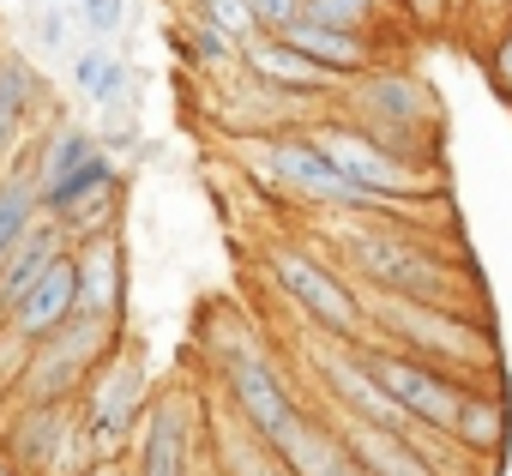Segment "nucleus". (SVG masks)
I'll use <instances>...</instances> for the list:
<instances>
[{
  "label": "nucleus",
  "mask_w": 512,
  "mask_h": 476,
  "mask_svg": "<svg viewBox=\"0 0 512 476\" xmlns=\"http://www.w3.org/2000/svg\"><path fill=\"white\" fill-rule=\"evenodd\" d=\"M332 235H338V254H344V266L356 272L362 290L470 314V296H476L470 272L458 266L452 248H434L428 235H416L410 223L380 217V211H338Z\"/></svg>",
  "instance_id": "obj_1"
},
{
  "label": "nucleus",
  "mask_w": 512,
  "mask_h": 476,
  "mask_svg": "<svg viewBox=\"0 0 512 476\" xmlns=\"http://www.w3.org/2000/svg\"><path fill=\"white\" fill-rule=\"evenodd\" d=\"M362 308H368V338H380L416 362H434L458 380H482L494 368V338H488V326H476V314L404 302V296H380V290H362Z\"/></svg>",
  "instance_id": "obj_2"
},
{
  "label": "nucleus",
  "mask_w": 512,
  "mask_h": 476,
  "mask_svg": "<svg viewBox=\"0 0 512 476\" xmlns=\"http://www.w3.org/2000/svg\"><path fill=\"white\" fill-rule=\"evenodd\" d=\"M338 115L356 121L362 133H374L386 151L398 157H416V163H434V145H440V97L410 73V67H368L344 85L338 97Z\"/></svg>",
  "instance_id": "obj_3"
},
{
  "label": "nucleus",
  "mask_w": 512,
  "mask_h": 476,
  "mask_svg": "<svg viewBox=\"0 0 512 476\" xmlns=\"http://www.w3.org/2000/svg\"><path fill=\"white\" fill-rule=\"evenodd\" d=\"M308 133H314V145L380 205V217L416 223V217H422V199H434V187H440V169H434V163H416V157L386 151L374 133H362V127L344 121L338 109H326L320 121H308Z\"/></svg>",
  "instance_id": "obj_4"
},
{
  "label": "nucleus",
  "mask_w": 512,
  "mask_h": 476,
  "mask_svg": "<svg viewBox=\"0 0 512 476\" xmlns=\"http://www.w3.org/2000/svg\"><path fill=\"white\" fill-rule=\"evenodd\" d=\"M145 404H151V362L145 350L121 332L115 350L91 368V380L79 386L73 410H79V428L85 440L97 446V458H121L145 422Z\"/></svg>",
  "instance_id": "obj_5"
},
{
  "label": "nucleus",
  "mask_w": 512,
  "mask_h": 476,
  "mask_svg": "<svg viewBox=\"0 0 512 476\" xmlns=\"http://www.w3.org/2000/svg\"><path fill=\"white\" fill-rule=\"evenodd\" d=\"M217 374H223V398H229V410H235V422L260 440L266 452H290V440L302 434V422H308V404L296 398V386L284 380V368L260 350V344H247V350H235V356H223L217 362Z\"/></svg>",
  "instance_id": "obj_6"
},
{
  "label": "nucleus",
  "mask_w": 512,
  "mask_h": 476,
  "mask_svg": "<svg viewBox=\"0 0 512 476\" xmlns=\"http://www.w3.org/2000/svg\"><path fill=\"white\" fill-rule=\"evenodd\" d=\"M121 326L97 320V314H73L61 332H49L43 344H31V362L19 374L13 404H73L79 386L91 380V368L115 350Z\"/></svg>",
  "instance_id": "obj_7"
},
{
  "label": "nucleus",
  "mask_w": 512,
  "mask_h": 476,
  "mask_svg": "<svg viewBox=\"0 0 512 476\" xmlns=\"http://www.w3.org/2000/svg\"><path fill=\"white\" fill-rule=\"evenodd\" d=\"M266 272L278 284V296H290V308H302L326 338H344V344H362L368 338V308H362V290L344 284L326 260H314L308 248H272L266 254Z\"/></svg>",
  "instance_id": "obj_8"
},
{
  "label": "nucleus",
  "mask_w": 512,
  "mask_h": 476,
  "mask_svg": "<svg viewBox=\"0 0 512 476\" xmlns=\"http://www.w3.org/2000/svg\"><path fill=\"white\" fill-rule=\"evenodd\" d=\"M253 151H260V163L272 169V181L290 193V199H302V205H314V211H380L320 145H314V133L308 127H284V133H272V139H253Z\"/></svg>",
  "instance_id": "obj_9"
},
{
  "label": "nucleus",
  "mask_w": 512,
  "mask_h": 476,
  "mask_svg": "<svg viewBox=\"0 0 512 476\" xmlns=\"http://www.w3.org/2000/svg\"><path fill=\"white\" fill-rule=\"evenodd\" d=\"M356 350H362V362L374 368V380L398 398V410H404L410 422L452 434L470 380H458V374H446V368H434V362H416V356H404V350H392V344H380V338H362Z\"/></svg>",
  "instance_id": "obj_10"
},
{
  "label": "nucleus",
  "mask_w": 512,
  "mask_h": 476,
  "mask_svg": "<svg viewBox=\"0 0 512 476\" xmlns=\"http://www.w3.org/2000/svg\"><path fill=\"white\" fill-rule=\"evenodd\" d=\"M308 362H314V374H320L332 410L362 416V422H374V428H392V434H404V440L422 428V422H410V416L398 410V398L374 380V368L362 362L356 344H344V338H320V344H308Z\"/></svg>",
  "instance_id": "obj_11"
},
{
  "label": "nucleus",
  "mask_w": 512,
  "mask_h": 476,
  "mask_svg": "<svg viewBox=\"0 0 512 476\" xmlns=\"http://www.w3.org/2000/svg\"><path fill=\"white\" fill-rule=\"evenodd\" d=\"M193 440H199V398H187V392L151 398L145 422L133 434L127 476H193Z\"/></svg>",
  "instance_id": "obj_12"
},
{
  "label": "nucleus",
  "mask_w": 512,
  "mask_h": 476,
  "mask_svg": "<svg viewBox=\"0 0 512 476\" xmlns=\"http://www.w3.org/2000/svg\"><path fill=\"white\" fill-rule=\"evenodd\" d=\"M49 103L55 97H49V79L37 73V61L25 49H0V169L55 121Z\"/></svg>",
  "instance_id": "obj_13"
},
{
  "label": "nucleus",
  "mask_w": 512,
  "mask_h": 476,
  "mask_svg": "<svg viewBox=\"0 0 512 476\" xmlns=\"http://www.w3.org/2000/svg\"><path fill=\"white\" fill-rule=\"evenodd\" d=\"M73 314H79V260H73V248H61V254L37 272V284L7 308V326H13L25 344H43V338L61 332Z\"/></svg>",
  "instance_id": "obj_14"
},
{
  "label": "nucleus",
  "mask_w": 512,
  "mask_h": 476,
  "mask_svg": "<svg viewBox=\"0 0 512 476\" xmlns=\"http://www.w3.org/2000/svg\"><path fill=\"white\" fill-rule=\"evenodd\" d=\"M73 428H79L73 404H13V422L0 434V458L13 464V476H43Z\"/></svg>",
  "instance_id": "obj_15"
},
{
  "label": "nucleus",
  "mask_w": 512,
  "mask_h": 476,
  "mask_svg": "<svg viewBox=\"0 0 512 476\" xmlns=\"http://www.w3.org/2000/svg\"><path fill=\"white\" fill-rule=\"evenodd\" d=\"M241 67L247 73H260V79H272V85H284L290 97H314V103H332L338 109V97H344V73H332V67H320L314 55H302V49H290L284 37H253L247 49H241Z\"/></svg>",
  "instance_id": "obj_16"
},
{
  "label": "nucleus",
  "mask_w": 512,
  "mask_h": 476,
  "mask_svg": "<svg viewBox=\"0 0 512 476\" xmlns=\"http://www.w3.org/2000/svg\"><path fill=\"white\" fill-rule=\"evenodd\" d=\"M79 260V314H97L109 326L127 320V242L109 235H91V242L73 248Z\"/></svg>",
  "instance_id": "obj_17"
},
{
  "label": "nucleus",
  "mask_w": 512,
  "mask_h": 476,
  "mask_svg": "<svg viewBox=\"0 0 512 476\" xmlns=\"http://www.w3.org/2000/svg\"><path fill=\"white\" fill-rule=\"evenodd\" d=\"M332 422H338V434L350 440V452H356V464H362L368 476H440V470L422 458L416 440H404V434H392V428H374V422H362V416H344V410H332Z\"/></svg>",
  "instance_id": "obj_18"
},
{
  "label": "nucleus",
  "mask_w": 512,
  "mask_h": 476,
  "mask_svg": "<svg viewBox=\"0 0 512 476\" xmlns=\"http://www.w3.org/2000/svg\"><path fill=\"white\" fill-rule=\"evenodd\" d=\"M284 470H290V476H368V470L356 464L350 440L338 434V422H332V416H314V410H308L302 434L290 440Z\"/></svg>",
  "instance_id": "obj_19"
},
{
  "label": "nucleus",
  "mask_w": 512,
  "mask_h": 476,
  "mask_svg": "<svg viewBox=\"0 0 512 476\" xmlns=\"http://www.w3.org/2000/svg\"><path fill=\"white\" fill-rule=\"evenodd\" d=\"M103 145H97V127H79V121H49L37 139H31V181H37V193L43 187H55V181H67L79 163H91Z\"/></svg>",
  "instance_id": "obj_20"
},
{
  "label": "nucleus",
  "mask_w": 512,
  "mask_h": 476,
  "mask_svg": "<svg viewBox=\"0 0 512 476\" xmlns=\"http://www.w3.org/2000/svg\"><path fill=\"white\" fill-rule=\"evenodd\" d=\"M284 43L302 49V55H314L320 67H332V73H344V79H356V73H368V67L380 61V43H374V37L332 31V25H314V19H296V25L284 31Z\"/></svg>",
  "instance_id": "obj_21"
},
{
  "label": "nucleus",
  "mask_w": 512,
  "mask_h": 476,
  "mask_svg": "<svg viewBox=\"0 0 512 476\" xmlns=\"http://www.w3.org/2000/svg\"><path fill=\"white\" fill-rule=\"evenodd\" d=\"M133 67H127V55L115 49V43H85V49H73V91L103 115V109H115V103H127L133 97Z\"/></svg>",
  "instance_id": "obj_22"
},
{
  "label": "nucleus",
  "mask_w": 512,
  "mask_h": 476,
  "mask_svg": "<svg viewBox=\"0 0 512 476\" xmlns=\"http://www.w3.org/2000/svg\"><path fill=\"white\" fill-rule=\"evenodd\" d=\"M61 248H67V235H61L49 217H37V223L19 235V248H13L7 260H0V320H7V308H13L31 284H37V272H43Z\"/></svg>",
  "instance_id": "obj_23"
},
{
  "label": "nucleus",
  "mask_w": 512,
  "mask_h": 476,
  "mask_svg": "<svg viewBox=\"0 0 512 476\" xmlns=\"http://www.w3.org/2000/svg\"><path fill=\"white\" fill-rule=\"evenodd\" d=\"M506 434H512L506 398H500V392H488L482 380H470V386H464V404H458V422H452V440H458L470 458H482V452H500V446H506Z\"/></svg>",
  "instance_id": "obj_24"
},
{
  "label": "nucleus",
  "mask_w": 512,
  "mask_h": 476,
  "mask_svg": "<svg viewBox=\"0 0 512 476\" xmlns=\"http://www.w3.org/2000/svg\"><path fill=\"white\" fill-rule=\"evenodd\" d=\"M37 217H43V205H37V181H31V145H25L7 169H0V260L19 248V235Z\"/></svg>",
  "instance_id": "obj_25"
},
{
  "label": "nucleus",
  "mask_w": 512,
  "mask_h": 476,
  "mask_svg": "<svg viewBox=\"0 0 512 476\" xmlns=\"http://www.w3.org/2000/svg\"><path fill=\"white\" fill-rule=\"evenodd\" d=\"M175 55L181 67H193L199 79H217L229 67H241V43H229L217 25H205L199 13H175Z\"/></svg>",
  "instance_id": "obj_26"
},
{
  "label": "nucleus",
  "mask_w": 512,
  "mask_h": 476,
  "mask_svg": "<svg viewBox=\"0 0 512 476\" xmlns=\"http://www.w3.org/2000/svg\"><path fill=\"white\" fill-rule=\"evenodd\" d=\"M115 181H127L121 175V163L109 157V151H97L91 163H79L67 181H55V187H43L37 193V205H43V217H67L73 205H85V199H97V193H109Z\"/></svg>",
  "instance_id": "obj_27"
},
{
  "label": "nucleus",
  "mask_w": 512,
  "mask_h": 476,
  "mask_svg": "<svg viewBox=\"0 0 512 476\" xmlns=\"http://www.w3.org/2000/svg\"><path fill=\"white\" fill-rule=\"evenodd\" d=\"M392 13H398V0H302V19L332 25V31H356V37H374V43H380Z\"/></svg>",
  "instance_id": "obj_28"
},
{
  "label": "nucleus",
  "mask_w": 512,
  "mask_h": 476,
  "mask_svg": "<svg viewBox=\"0 0 512 476\" xmlns=\"http://www.w3.org/2000/svg\"><path fill=\"white\" fill-rule=\"evenodd\" d=\"M67 13L91 43H115L133 25V0H67Z\"/></svg>",
  "instance_id": "obj_29"
},
{
  "label": "nucleus",
  "mask_w": 512,
  "mask_h": 476,
  "mask_svg": "<svg viewBox=\"0 0 512 476\" xmlns=\"http://www.w3.org/2000/svg\"><path fill=\"white\" fill-rule=\"evenodd\" d=\"M193 13L205 19V25H217L229 43H253V37H266L260 31V19H253V0H193Z\"/></svg>",
  "instance_id": "obj_30"
},
{
  "label": "nucleus",
  "mask_w": 512,
  "mask_h": 476,
  "mask_svg": "<svg viewBox=\"0 0 512 476\" xmlns=\"http://www.w3.org/2000/svg\"><path fill=\"white\" fill-rule=\"evenodd\" d=\"M223 464H229V476H290V470H284V458H278V452H266L253 434H247V440H241V434H229V440H223Z\"/></svg>",
  "instance_id": "obj_31"
},
{
  "label": "nucleus",
  "mask_w": 512,
  "mask_h": 476,
  "mask_svg": "<svg viewBox=\"0 0 512 476\" xmlns=\"http://www.w3.org/2000/svg\"><path fill=\"white\" fill-rule=\"evenodd\" d=\"M31 31H37V49L43 55H67V31H73V13L61 7V0H37V19H31Z\"/></svg>",
  "instance_id": "obj_32"
},
{
  "label": "nucleus",
  "mask_w": 512,
  "mask_h": 476,
  "mask_svg": "<svg viewBox=\"0 0 512 476\" xmlns=\"http://www.w3.org/2000/svg\"><path fill=\"white\" fill-rule=\"evenodd\" d=\"M25 362H31V344L0 320V404H7L13 392H19V374H25Z\"/></svg>",
  "instance_id": "obj_33"
},
{
  "label": "nucleus",
  "mask_w": 512,
  "mask_h": 476,
  "mask_svg": "<svg viewBox=\"0 0 512 476\" xmlns=\"http://www.w3.org/2000/svg\"><path fill=\"white\" fill-rule=\"evenodd\" d=\"M488 85L512 103V25L488 37Z\"/></svg>",
  "instance_id": "obj_34"
},
{
  "label": "nucleus",
  "mask_w": 512,
  "mask_h": 476,
  "mask_svg": "<svg viewBox=\"0 0 512 476\" xmlns=\"http://www.w3.org/2000/svg\"><path fill=\"white\" fill-rule=\"evenodd\" d=\"M253 19H260L266 37H284L302 19V0H253Z\"/></svg>",
  "instance_id": "obj_35"
},
{
  "label": "nucleus",
  "mask_w": 512,
  "mask_h": 476,
  "mask_svg": "<svg viewBox=\"0 0 512 476\" xmlns=\"http://www.w3.org/2000/svg\"><path fill=\"white\" fill-rule=\"evenodd\" d=\"M458 7H470V19L494 37V31H506L512 25V0H458Z\"/></svg>",
  "instance_id": "obj_36"
},
{
  "label": "nucleus",
  "mask_w": 512,
  "mask_h": 476,
  "mask_svg": "<svg viewBox=\"0 0 512 476\" xmlns=\"http://www.w3.org/2000/svg\"><path fill=\"white\" fill-rule=\"evenodd\" d=\"M398 7H404V13H410L416 25H440V19H446V13L458 7V0H398Z\"/></svg>",
  "instance_id": "obj_37"
},
{
  "label": "nucleus",
  "mask_w": 512,
  "mask_h": 476,
  "mask_svg": "<svg viewBox=\"0 0 512 476\" xmlns=\"http://www.w3.org/2000/svg\"><path fill=\"white\" fill-rule=\"evenodd\" d=\"M85 476H127V470H121V458H97V464H91Z\"/></svg>",
  "instance_id": "obj_38"
},
{
  "label": "nucleus",
  "mask_w": 512,
  "mask_h": 476,
  "mask_svg": "<svg viewBox=\"0 0 512 476\" xmlns=\"http://www.w3.org/2000/svg\"><path fill=\"white\" fill-rule=\"evenodd\" d=\"M163 7H169V13H193V0H163Z\"/></svg>",
  "instance_id": "obj_39"
},
{
  "label": "nucleus",
  "mask_w": 512,
  "mask_h": 476,
  "mask_svg": "<svg viewBox=\"0 0 512 476\" xmlns=\"http://www.w3.org/2000/svg\"><path fill=\"white\" fill-rule=\"evenodd\" d=\"M43 7H49V0H43Z\"/></svg>",
  "instance_id": "obj_40"
}]
</instances>
